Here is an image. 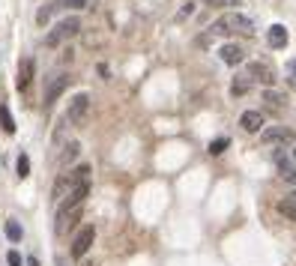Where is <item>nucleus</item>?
I'll use <instances>...</instances> for the list:
<instances>
[{
  "label": "nucleus",
  "mask_w": 296,
  "mask_h": 266,
  "mask_svg": "<svg viewBox=\"0 0 296 266\" xmlns=\"http://www.w3.org/2000/svg\"><path fill=\"white\" fill-rule=\"evenodd\" d=\"M245 75L251 81H257V84H272L275 81V72H272V66H266V63H261V60H254V63H248V69H245Z\"/></svg>",
  "instance_id": "0eeeda50"
},
{
  "label": "nucleus",
  "mask_w": 296,
  "mask_h": 266,
  "mask_svg": "<svg viewBox=\"0 0 296 266\" xmlns=\"http://www.w3.org/2000/svg\"><path fill=\"white\" fill-rule=\"evenodd\" d=\"M266 42H269V48L281 51V48L287 45V27H284V24H272L269 33H266Z\"/></svg>",
  "instance_id": "ddd939ff"
},
{
  "label": "nucleus",
  "mask_w": 296,
  "mask_h": 266,
  "mask_svg": "<svg viewBox=\"0 0 296 266\" xmlns=\"http://www.w3.org/2000/svg\"><path fill=\"white\" fill-rule=\"evenodd\" d=\"M87 111H90V96H87V93H78L75 99L69 102L66 123H75V126H81V123H84V117H87Z\"/></svg>",
  "instance_id": "39448f33"
},
{
  "label": "nucleus",
  "mask_w": 296,
  "mask_h": 266,
  "mask_svg": "<svg viewBox=\"0 0 296 266\" xmlns=\"http://www.w3.org/2000/svg\"><path fill=\"white\" fill-rule=\"evenodd\" d=\"M6 263H9V266H24V260H21L18 251H9V254H6Z\"/></svg>",
  "instance_id": "393cba45"
},
{
  "label": "nucleus",
  "mask_w": 296,
  "mask_h": 266,
  "mask_svg": "<svg viewBox=\"0 0 296 266\" xmlns=\"http://www.w3.org/2000/svg\"><path fill=\"white\" fill-rule=\"evenodd\" d=\"M90 174H93V168L90 165H78V168H72L69 174H60L57 177V182H54V188H51V198H54V204L60 207L72 192H78L81 185H90Z\"/></svg>",
  "instance_id": "f03ea898"
},
{
  "label": "nucleus",
  "mask_w": 296,
  "mask_h": 266,
  "mask_svg": "<svg viewBox=\"0 0 296 266\" xmlns=\"http://www.w3.org/2000/svg\"><path fill=\"white\" fill-rule=\"evenodd\" d=\"M0 129H3L6 135H12V132H15V120H12V114H9V108H6V105H0Z\"/></svg>",
  "instance_id": "f3484780"
},
{
  "label": "nucleus",
  "mask_w": 296,
  "mask_h": 266,
  "mask_svg": "<svg viewBox=\"0 0 296 266\" xmlns=\"http://www.w3.org/2000/svg\"><path fill=\"white\" fill-rule=\"evenodd\" d=\"M281 179H287V182H296V165L284 168V171H281Z\"/></svg>",
  "instance_id": "a878e982"
},
{
  "label": "nucleus",
  "mask_w": 296,
  "mask_h": 266,
  "mask_svg": "<svg viewBox=\"0 0 296 266\" xmlns=\"http://www.w3.org/2000/svg\"><path fill=\"white\" fill-rule=\"evenodd\" d=\"M6 236H9L12 242H21L24 231H21V224H18V221H6Z\"/></svg>",
  "instance_id": "aec40b11"
},
{
  "label": "nucleus",
  "mask_w": 296,
  "mask_h": 266,
  "mask_svg": "<svg viewBox=\"0 0 296 266\" xmlns=\"http://www.w3.org/2000/svg\"><path fill=\"white\" fill-rule=\"evenodd\" d=\"M239 126H242L248 135H257V132H261V126H264V114H261V111H245L242 117H239Z\"/></svg>",
  "instance_id": "f8f14e48"
},
{
  "label": "nucleus",
  "mask_w": 296,
  "mask_h": 266,
  "mask_svg": "<svg viewBox=\"0 0 296 266\" xmlns=\"http://www.w3.org/2000/svg\"><path fill=\"white\" fill-rule=\"evenodd\" d=\"M33 69H36V63L30 60V57H24L21 60V66H18V78H15V87L24 93L27 87H30V81H33Z\"/></svg>",
  "instance_id": "9b49d317"
},
{
  "label": "nucleus",
  "mask_w": 296,
  "mask_h": 266,
  "mask_svg": "<svg viewBox=\"0 0 296 266\" xmlns=\"http://www.w3.org/2000/svg\"><path fill=\"white\" fill-rule=\"evenodd\" d=\"M78 156H81V144H78V141H69V144L63 147V153H60V165L66 168V165L75 162Z\"/></svg>",
  "instance_id": "2eb2a0df"
},
{
  "label": "nucleus",
  "mask_w": 296,
  "mask_h": 266,
  "mask_svg": "<svg viewBox=\"0 0 296 266\" xmlns=\"http://www.w3.org/2000/svg\"><path fill=\"white\" fill-rule=\"evenodd\" d=\"M27 266H39V260H36V257H30V260H27Z\"/></svg>",
  "instance_id": "cd10ccee"
},
{
  "label": "nucleus",
  "mask_w": 296,
  "mask_h": 266,
  "mask_svg": "<svg viewBox=\"0 0 296 266\" xmlns=\"http://www.w3.org/2000/svg\"><path fill=\"white\" fill-rule=\"evenodd\" d=\"M218 57H221V63L237 66V63H242V60H245V48H242L239 42H225V45L218 48Z\"/></svg>",
  "instance_id": "9d476101"
},
{
  "label": "nucleus",
  "mask_w": 296,
  "mask_h": 266,
  "mask_svg": "<svg viewBox=\"0 0 296 266\" xmlns=\"http://www.w3.org/2000/svg\"><path fill=\"white\" fill-rule=\"evenodd\" d=\"M60 6H63V3H45L39 12H36V24H48V18H51V15L60 9Z\"/></svg>",
  "instance_id": "a211bd4d"
},
{
  "label": "nucleus",
  "mask_w": 296,
  "mask_h": 266,
  "mask_svg": "<svg viewBox=\"0 0 296 266\" xmlns=\"http://www.w3.org/2000/svg\"><path fill=\"white\" fill-rule=\"evenodd\" d=\"M57 266H66V263H63V260H60V263H57Z\"/></svg>",
  "instance_id": "c756f323"
},
{
  "label": "nucleus",
  "mask_w": 296,
  "mask_h": 266,
  "mask_svg": "<svg viewBox=\"0 0 296 266\" xmlns=\"http://www.w3.org/2000/svg\"><path fill=\"white\" fill-rule=\"evenodd\" d=\"M66 87H69V75H63V72H60V75H54V78L48 81V87H45V108H51V105L63 96V90H66Z\"/></svg>",
  "instance_id": "6e6552de"
},
{
  "label": "nucleus",
  "mask_w": 296,
  "mask_h": 266,
  "mask_svg": "<svg viewBox=\"0 0 296 266\" xmlns=\"http://www.w3.org/2000/svg\"><path fill=\"white\" fill-rule=\"evenodd\" d=\"M15 171H18V177H21V179H27V177H30V159H27L24 153L18 156V162H15Z\"/></svg>",
  "instance_id": "4be33fe9"
},
{
  "label": "nucleus",
  "mask_w": 296,
  "mask_h": 266,
  "mask_svg": "<svg viewBox=\"0 0 296 266\" xmlns=\"http://www.w3.org/2000/svg\"><path fill=\"white\" fill-rule=\"evenodd\" d=\"M228 147H231V138H228V135H225V138H215V141L209 144V153H212V156H221Z\"/></svg>",
  "instance_id": "6ab92c4d"
},
{
  "label": "nucleus",
  "mask_w": 296,
  "mask_h": 266,
  "mask_svg": "<svg viewBox=\"0 0 296 266\" xmlns=\"http://www.w3.org/2000/svg\"><path fill=\"white\" fill-rule=\"evenodd\" d=\"M93 239H96V227H93V224H84L81 231H78V236H75V242H72V257L81 260V257L90 251Z\"/></svg>",
  "instance_id": "423d86ee"
},
{
  "label": "nucleus",
  "mask_w": 296,
  "mask_h": 266,
  "mask_svg": "<svg viewBox=\"0 0 296 266\" xmlns=\"http://www.w3.org/2000/svg\"><path fill=\"white\" fill-rule=\"evenodd\" d=\"M87 195H90V185H81L78 192H72V195H69V198H66V201L57 207V224H54V231H57V234H66L69 227L81 218Z\"/></svg>",
  "instance_id": "f257e3e1"
},
{
  "label": "nucleus",
  "mask_w": 296,
  "mask_h": 266,
  "mask_svg": "<svg viewBox=\"0 0 296 266\" xmlns=\"http://www.w3.org/2000/svg\"><path fill=\"white\" fill-rule=\"evenodd\" d=\"M290 156H293V162H296V147H293V149H290Z\"/></svg>",
  "instance_id": "c85d7f7f"
},
{
  "label": "nucleus",
  "mask_w": 296,
  "mask_h": 266,
  "mask_svg": "<svg viewBox=\"0 0 296 266\" xmlns=\"http://www.w3.org/2000/svg\"><path fill=\"white\" fill-rule=\"evenodd\" d=\"M251 84H254V81L248 78L245 72H242V75H234V81H231V93H234V96H245V93L251 90Z\"/></svg>",
  "instance_id": "dca6fc26"
},
{
  "label": "nucleus",
  "mask_w": 296,
  "mask_h": 266,
  "mask_svg": "<svg viewBox=\"0 0 296 266\" xmlns=\"http://www.w3.org/2000/svg\"><path fill=\"white\" fill-rule=\"evenodd\" d=\"M264 102H266L269 108H272V105H275V108H281V105H284V96H281L278 90H266V93H264Z\"/></svg>",
  "instance_id": "412c9836"
},
{
  "label": "nucleus",
  "mask_w": 296,
  "mask_h": 266,
  "mask_svg": "<svg viewBox=\"0 0 296 266\" xmlns=\"http://www.w3.org/2000/svg\"><path fill=\"white\" fill-rule=\"evenodd\" d=\"M207 6H239V0H201Z\"/></svg>",
  "instance_id": "5701e85b"
},
{
  "label": "nucleus",
  "mask_w": 296,
  "mask_h": 266,
  "mask_svg": "<svg viewBox=\"0 0 296 266\" xmlns=\"http://www.w3.org/2000/svg\"><path fill=\"white\" fill-rule=\"evenodd\" d=\"M63 6H69V9H84L87 0H63Z\"/></svg>",
  "instance_id": "bb28decb"
},
{
  "label": "nucleus",
  "mask_w": 296,
  "mask_h": 266,
  "mask_svg": "<svg viewBox=\"0 0 296 266\" xmlns=\"http://www.w3.org/2000/svg\"><path fill=\"white\" fill-rule=\"evenodd\" d=\"M78 33H81V18L78 15H69V18H63V21L54 24V30L45 36V45L57 48V45H63L66 39H72V36H78Z\"/></svg>",
  "instance_id": "20e7f679"
},
{
  "label": "nucleus",
  "mask_w": 296,
  "mask_h": 266,
  "mask_svg": "<svg viewBox=\"0 0 296 266\" xmlns=\"http://www.w3.org/2000/svg\"><path fill=\"white\" fill-rule=\"evenodd\" d=\"M261 141L269 144V147H281V144H290L293 141V132L284 129V126H269L266 132H261Z\"/></svg>",
  "instance_id": "1a4fd4ad"
},
{
  "label": "nucleus",
  "mask_w": 296,
  "mask_h": 266,
  "mask_svg": "<svg viewBox=\"0 0 296 266\" xmlns=\"http://www.w3.org/2000/svg\"><path fill=\"white\" fill-rule=\"evenodd\" d=\"M287 81H290V87H296V60H287Z\"/></svg>",
  "instance_id": "b1692460"
},
{
  "label": "nucleus",
  "mask_w": 296,
  "mask_h": 266,
  "mask_svg": "<svg viewBox=\"0 0 296 266\" xmlns=\"http://www.w3.org/2000/svg\"><path fill=\"white\" fill-rule=\"evenodd\" d=\"M209 33L212 36H218V33H242V36H251L254 33V21L248 15H242V12H225V15H221L209 27Z\"/></svg>",
  "instance_id": "7ed1b4c3"
},
{
  "label": "nucleus",
  "mask_w": 296,
  "mask_h": 266,
  "mask_svg": "<svg viewBox=\"0 0 296 266\" xmlns=\"http://www.w3.org/2000/svg\"><path fill=\"white\" fill-rule=\"evenodd\" d=\"M278 212H281L284 218L296 221V192H290V195H284V198L278 201Z\"/></svg>",
  "instance_id": "4468645a"
}]
</instances>
